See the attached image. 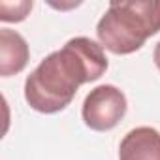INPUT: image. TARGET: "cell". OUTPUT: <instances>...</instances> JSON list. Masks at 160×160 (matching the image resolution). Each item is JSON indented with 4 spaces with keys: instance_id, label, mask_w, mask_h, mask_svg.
I'll return each instance as SVG.
<instances>
[{
    "instance_id": "cell-4",
    "label": "cell",
    "mask_w": 160,
    "mask_h": 160,
    "mask_svg": "<svg viewBox=\"0 0 160 160\" xmlns=\"http://www.w3.org/2000/svg\"><path fill=\"white\" fill-rule=\"evenodd\" d=\"M119 160H160V132L151 126L130 130L119 145Z\"/></svg>"
},
{
    "instance_id": "cell-7",
    "label": "cell",
    "mask_w": 160,
    "mask_h": 160,
    "mask_svg": "<svg viewBox=\"0 0 160 160\" xmlns=\"http://www.w3.org/2000/svg\"><path fill=\"white\" fill-rule=\"evenodd\" d=\"M152 60H154V64H156V68L160 70V42L154 45V51H152Z\"/></svg>"
},
{
    "instance_id": "cell-1",
    "label": "cell",
    "mask_w": 160,
    "mask_h": 160,
    "mask_svg": "<svg viewBox=\"0 0 160 160\" xmlns=\"http://www.w3.org/2000/svg\"><path fill=\"white\" fill-rule=\"evenodd\" d=\"M106 70L108 57L98 42L85 36L72 38L30 72L25 100L34 111L58 113L72 104L79 87L100 79Z\"/></svg>"
},
{
    "instance_id": "cell-6",
    "label": "cell",
    "mask_w": 160,
    "mask_h": 160,
    "mask_svg": "<svg viewBox=\"0 0 160 160\" xmlns=\"http://www.w3.org/2000/svg\"><path fill=\"white\" fill-rule=\"evenodd\" d=\"M30 10H32V2H28V0L15 2V4L2 2L0 4V19L6 21V23H19V21L27 19Z\"/></svg>"
},
{
    "instance_id": "cell-2",
    "label": "cell",
    "mask_w": 160,
    "mask_h": 160,
    "mask_svg": "<svg viewBox=\"0 0 160 160\" xmlns=\"http://www.w3.org/2000/svg\"><path fill=\"white\" fill-rule=\"evenodd\" d=\"M160 32V0L111 2L96 25L100 45L113 55H130Z\"/></svg>"
},
{
    "instance_id": "cell-5",
    "label": "cell",
    "mask_w": 160,
    "mask_h": 160,
    "mask_svg": "<svg viewBox=\"0 0 160 160\" xmlns=\"http://www.w3.org/2000/svg\"><path fill=\"white\" fill-rule=\"evenodd\" d=\"M28 58L30 51L27 40L12 28H0V75L10 77L23 72Z\"/></svg>"
},
{
    "instance_id": "cell-3",
    "label": "cell",
    "mask_w": 160,
    "mask_h": 160,
    "mask_svg": "<svg viewBox=\"0 0 160 160\" xmlns=\"http://www.w3.org/2000/svg\"><path fill=\"white\" fill-rule=\"evenodd\" d=\"M126 96L115 85H100L92 89L83 102V121L91 130L109 132L126 115Z\"/></svg>"
}]
</instances>
